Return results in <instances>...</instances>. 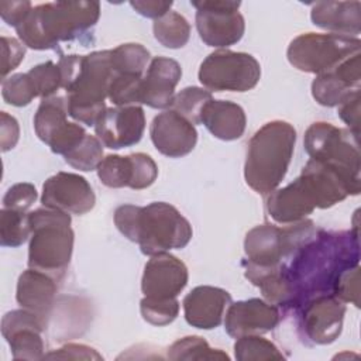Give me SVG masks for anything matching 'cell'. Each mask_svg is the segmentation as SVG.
Wrapping results in <instances>:
<instances>
[{
	"label": "cell",
	"mask_w": 361,
	"mask_h": 361,
	"mask_svg": "<svg viewBox=\"0 0 361 361\" xmlns=\"http://www.w3.org/2000/svg\"><path fill=\"white\" fill-rule=\"evenodd\" d=\"M338 116L350 127V131L358 137L360 128V90L350 94L338 104Z\"/></svg>",
	"instance_id": "obj_44"
},
{
	"label": "cell",
	"mask_w": 361,
	"mask_h": 361,
	"mask_svg": "<svg viewBox=\"0 0 361 361\" xmlns=\"http://www.w3.org/2000/svg\"><path fill=\"white\" fill-rule=\"evenodd\" d=\"M295 141V128L282 120L269 121L255 131L244 165L247 185L262 195L274 192L288 172Z\"/></svg>",
	"instance_id": "obj_4"
},
{
	"label": "cell",
	"mask_w": 361,
	"mask_h": 361,
	"mask_svg": "<svg viewBox=\"0 0 361 361\" xmlns=\"http://www.w3.org/2000/svg\"><path fill=\"white\" fill-rule=\"evenodd\" d=\"M182 76L180 65L166 56H155L141 80V103L154 109L169 107Z\"/></svg>",
	"instance_id": "obj_24"
},
{
	"label": "cell",
	"mask_w": 361,
	"mask_h": 361,
	"mask_svg": "<svg viewBox=\"0 0 361 361\" xmlns=\"http://www.w3.org/2000/svg\"><path fill=\"white\" fill-rule=\"evenodd\" d=\"M63 158L75 169L83 172L97 169L103 159V144L97 137L86 134L75 148L63 155Z\"/></svg>",
	"instance_id": "obj_34"
},
{
	"label": "cell",
	"mask_w": 361,
	"mask_h": 361,
	"mask_svg": "<svg viewBox=\"0 0 361 361\" xmlns=\"http://www.w3.org/2000/svg\"><path fill=\"white\" fill-rule=\"evenodd\" d=\"M97 176L107 188H131L138 190L155 182L158 166L144 152H135L127 157L107 155L97 166Z\"/></svg>",
	"instance_id": "obj_14"
},
{
	"label": "cell",
	"mask_w": 361,
	"mask_h": 361,
	"mask_svg": "<svg viewBox=\"0 0 361 361\" xmlns=\"http://www.w3.org/2000/svg\"><path fill=\"white\" fill-rule=\"evenodd\" d=\"M357 138L350 130L317 121L306 130L303 142L310 159L330 165L341 172L353 185L361 188Z\"/></svg>",
	"instance_id": "obj_7"
},
{
	"label": "cell",
	"mask_w": 361,
	"mask_h": 361,
	"mask_svg": "<svg viewBox=\"0 0 361 361\" xmlns=\"http://www.w3.org/2000/svg\"><path fill=\"white\" fill-rule=\"evenodd\" d=\"M142 76L133 73H114L107 97L116 106H138L141 103Z\"/></svg>",
	"instance_id": "obj_36"
},
{
	"label": "cell",
	"mask_w": 361,
	"mask_h": 361,
	"mask_svg": "<svg viewBox=\"0 0 361 361\" xmlns=\"http://www.w3.org/2000/svg\"><path fill=\"white\" fill-rule=\"evenodd\" d=\"M0 117H1V130H0L1 151L6 152V151L14 148V145L17 144L18 135H20V128H18L17 120L13 116L7 114L6 111H1Z\"/></svg>",
	"instance_id": "obj_48"
},
{
	"label": "cell",
	"mask_w": 361,
	"mask_h": 361,
	"mask_svg": "<svg viewBox=\"0 0 361 361\" xmlns=\"http://www.w3.org/2000/svg\"><path fill=\"white\" fill-rule=\"evenodd\" d=\"M44 358H62V360H102L103 357L89 345L85 344H66L49 354H45Z\"/></svg>",
	"instance_id": "obj_43"
},
{
	"label": "cell",
	"mask_w": 361,
	"mask_h": 361,
	"mask_svg": "<svg viewBox=\"0 0 361 361\" xmlns=\"http://www.w3.org/2000/svg\"><path fill=\"white\" fill-rule=\"evenodd\" d=\"M97 138L110 149L137 144L145 130V114L140 106H116L103 111L94 124Z\"/></svg>",
	"instance_id": "obj_17"
},
{
	"label": "cell",
	"mask_w": 361,
	"mask_h": 361,
	"mask_svg": "<svg viewBox=\"0 0 361 361\" xmlns=\"http://www.w3.org/2000/svg\"><path fill=\"white\" fill-rule=\"evenodd\" d=\"M149 135L155 148L169 158L188 155L197 142L195 126L171 109L154 117Z\"/></svg>",
	"instance_id": "obj_20"
},
{
	"label": "cell",
	"mask_w": 361,
	"mask_h": 361,
	"mask_svg": "<svg viewBox=\"0 0 361 361\" xmlns=\"http://www.w3.org/2000/svg\"><path fill=\"white\" fill-rule=\"evenodd\" d=\"M56 279L45 272L30 268L17 282L16 299L18 305L47 320L56 295Z\"/></svg>",
	"instance_id": "obj_26"
},
{
	"label": "cell",
	"mask_w": 361,
	"mask_h": 361,
	"mask_svg": "<svg viewBox=\"0 0 361 361\" xmlns=\"http://www.w3.org/2000/svg\"><path fill=\"white\" fill-rule=\"evenodd\" d=\"M41 202L45 207L72 214H85L96 203L90 183L78 173L58 172L42 186Z\"/></svg>",
	"instance_id": "obj_15"
},
{
	"label": "cell",
	"mask_w": 361,
	"mask_h": 361,
	"mask_svg": "<svg viewBox=\"0 0 361 361\" xmlns=\"http://www.w3.org/2000/svg\"><path fill=\"white\" fill-rule=\"evenodd\" d=\"M360 45L358 37L306 32L290 41L286 55L290 65L296 69L320 75L360 52Z\"/></svg>",
	"instance_id": "obj_9"
},
{
	"label": "cell",
	"mask_w": 361,
	"mask_h": 361,
	"mask_svg": "<svg viewBox=\"0 0 361 361\" xmlns=\"http://www.w3.org/2000/svg\"><path fill=\"white\" fill-rule=\"evenodd\" d=\"M25 45L16 38L1 37V78L6 76L16 69L20 62L24 59Z\"/></svg>",
	"instance_id": "obj_42"
},
{
	"label": "cell",
	"mask_w": 361,
	"mask_h": 361,
	"mask_svg": "<svg viewBox=\"0 0 361 361\" xmlns=\"http://www.w3.org/2000/svg\"><path fill=\"white\" fill-rule=\"evenodd\" d=\"M113 75L111 49L83 55L80 73L66 90L69 116L86 126H94L106 110L104 99Z\"/></svg>",
	"instance_id": "obj_6"
},
{
	"label": "cell",
	"mask_w": 361,
	"mask_h": 361,
	"mask_svg": "<svg viewBox=\"0 0 361 361\" xmlns=\"http://www.w3.org/2000/svg\"><path fill=\"white\" fill-rule=\"evenodd\" d=\"M245 113L241 106L227 100H209L200 113L203 124L216 138L233 141L240 138L245 130Z\"/></svg>",
	"instance_id": "obj_28"
},
{
	"label": "cell",
	"mask_w": 361,
	"mask_h": 361,
	"mask_svg": "<svg viewBox=\"0 0 361 361\" xmlns=\"http://www.w3.org/2000/svg\"><path fill=\"white\" fill-rule=\"evenodd\" d=\"M31 235L28 213L11 209L0 212V244L3 247H20Z\"/></svg>",
	"instance_id": "obj_30"
},
{
	"label": "cell",
	"mask_w": 361,
	"mask_h": 361,
	"mask_svg": "<svg viewBox=\"0 0 361 361\" xmlns=\"http://www.w3.org/2000/svg\"><path fill=\"white\" fill-rule=\"evenodd\" d=\"M314 209L313 199L300 176L288 186L271 192L267 200L269 216L279 224L302 221Z\"/></svg>",
	"instance_id": "obj_25"
},
{
	"label": "cell",
	"mask_w": 361,
	"mask_h": 361,
	"mask_svg": "<svg viewBox=\"0 0 361 361\" xmlns=\"http://www.w3.org/2000/svg\"><path fill=\"white\" fill-rule=\"evenodd\" d=\"M212 99V93L207 89L189 86L173 96L169 109L176 111L195 126L200 124L202 109Z\"/></svg>",
	"instance_id": "obj_33"
},
{
	"label": "cell",
	"mask_w": 361,
	"mask_h": 361,
	"mask_svg": "<svg viewBox=\"0 0 361 361\" xmlns=\"http://www.w3.org/2000/svg\"><path fill=\"white\" fill-rule=\"evenodd\" d=\"M28 267L59 281L66 272L73 250L71 216L62 210L41 207L28 213Z\"/></svg>",
	"instance_id": "obj_5"
},
{
	"label": "cell",
	"mask_w": 361,
	"mask_h": 361,
	"mask_svg": "<svg viewBox=\"0 0 361 361\" xmlns=\"http://www.w3.org/2000/svg\"><path fill=\"white\" fill-rule=\"evenodd\" d=\"M140 310L145 322L154 326H165L176 319L179 313V302L176 298L155 299L144 296L140 302Z\"/></svg>",
	"instance_id": "obj_37"
},
{
	"label": "cell",
	"mask_w": 361,
	"mask_h": 361,
	"mask_svg": "<svg viewBox=\"0 0 361 361\" xmlns=\"http://www.w3.org/2000/svg\"><path fill=\"white\" fill-rule=\"evenodd\" d=\"M130 6L141 16L149 18H161L166 13H169L172 7V1H161V0H137L130 1Z\"/></svg>",
	"instance_id": "obj_47"
},
{
	"label": "cell",
	"mask_w": 361,
	"mask_h": 361,
	"mask_svg": "<svg viewBox=\"0 0 361 361\" xmlns=\"http://www.w3.org/2000/svg\"><path fill=\"white\" fill-rule=\"evenodd\" d=\"M299 329L314 344L334 341L343 329L345 305L331 293L314 295L299 306Z\"/></svg>",
	"instance_id": "obj_13"
},
{
	"label": "cell",
	"mask_w": 361,
	"mask_h": 361,
	"mask_svg": "<svg viewBox=\"0 0 361 361\" xmlns=\"http://www.w3.org/2000/svg\"><path fill=\"white\" fill-rule=\"evenodd\" d=\"M169 360H228V355L212 348L206 340L197 336H188L176 340L168 350Z\"/></svg>",
	"instance_id": "obj_32"
},
{
	"label": "cell",
	"mask_w": 361,
	"mask_h": 361,
	"mask_svg": "<svg viewBox=\"0 0 361 361\" xmlns=\"http://www.w3.org/2000/svg\"><path fill=\"white\" fill-rule=\"evenodd\" d=\"M32 6L30 1H0V16L8 24L17 28L30 14Z\"/></svg>",
	"instance_id": "obj_45"
},
{
	"label": "cell",
	"mask_w": 361,
	"mask_h": 361,
	"mask_svg": "<svg viewBox=\"0 0 361 361\" xmlns=\"http://www.w3.org/2000/svg\"><path fill=\"white\" fill-rule=\"evenodd\" d=\"M47 320L27 310L18 309L6 313L1 319V334L8 341L14 360L44 358V341L41 331Z\"/></svg>",
	"instance_id": "obj_16"
},
{
	"label": "cell",
	"mask_w": 361,
	"mask_h": 361,
	"mask_svg": "<svg viewBox=\"0 0 361 361\" xmlns=\"http://www.w3.org/2000/svg\"><path fill=\"white\" fill-rule=\"evenodd\" d=\"M360 1H319L313 4L310 18L314 25L341 34L357 37L361 24Z\"/></svg>",
	"instance_id": "obj_27"
},
{
	"label": "cell",
	"mask_w": 361,
	"mask_h": 361,
	"mask_svg": "<svg viewBox=\"0 0 361 361\" xmlns=\"http://www.w3.org/2000/svg\"><path fill=\"white\" fill-rule=\"evenodd\" d=\"M37 200V189L34 185L21 182L13 185L3 197V207L17 212H27Z\"/></svg>",
	"instance_id": "obj_41"
},
{
	"label": "cell",
	"mask_w": 361,
	"mask_h": 361,
	"mask_svg": "<svg viewBox=\"0 0 361 361\" xmlns=\"http://www.w3.org/2000/svg\"><path fill=\"white\" fill-rule=\"evenodd\" d=\"M155 39L166 48H182L189 41L190 25L188 20L176 13L169 11L161 18H157L152 25Z\"/></svg>",
	"instance_id": "obj_29"
},
{
	"label": "cell",
	"mask_w": 361,
	"mask_h": 361,
	"mask_svg": "<svg viewBox=\"0 0 361 361\" xmlns=\"http://www.w3.org/2000/svg\"><path fill=\"white\" fill-rule=\"evenodd\" d=\"M114 224L128 240L137 243L145 255L183 248L192 238V226L180 212L165 202L147 206L123 204L114 212Z\"/></svg>",
	"instance_id": "obj_2"
},
{
	"label": "cell",
	"mask_w": 361,
	"mask_h": 361,
	"mask_svg": "<svg viewBox=\"0 0 361 361\" xmlns=\"http://www.w3.org/2000/svg\"><path fill=\"white\" fill-rule=\"evenodd\" d=\"M331 295L341 302H350L354 306H360V265L344 269L336 279Z\"/></svg>",
	"instance_id": "obj_40"
},
{
	"label": "cell",
	"mask_w": 361,
	"mask_h": 361,
	"mask_svg": "<svg viewBox=\"0 0 361 361\" xmlns=\"http://www.w3.org/2000/svg\"><path fill=\"white\" fill-rule=\"evenodd\" d=\"M231 303L227 290L216 286L202 285L192 289L183 299V312L186 322L203 330L217 327L224 316V310Z\"/></svg>",
	"instance_id": "obj_23"
},
{
	"label": "cell",
	"mask_w": 361,
	"mask_h": 361,
	"mask_svg": "<svg viewBox=\"0 0 361 361\" xmlns=\"http://www.w3.org/2000/svg\"><path fill=\"white\" fill-rule=\"evenodd\" d=\"M360 52L348 56L334 69L320 73L312 83V94L322 106H338L350 94L360 90Z\"/></svg>",
	"instance_id": "obj_21"
},
{
	"label": "cell",
	"mask_w": 361,
	"mask_h": 361,
	"mask_svg": "<svg viewBox=\"0 0 361 361\" xmlns=\"http://www.w3.org/2000/svg\"><path fill=\"white\" fill-rule=\"evenodd\" d=\"M83 63V55H63L61 56L58 66L61 71L62 89L68 90L78 79Z\"/></svg>",
	"instance_id": "obj_46"
},
{
	"label": "cell",
	"mask_w": 361,
	"mask_h": 361,
	"mask_svg": "<svg viewBox=\"0 0 361 361\" xmlns=\"http://www.w3.org/2000/svg\"><path fill=\"white\" fill-rule=\"evenodd\" d=\"M149 61V52L141 44H121L111 49V66L114 73H133L142 76Z\"/></svg>",
	"instance_id": "obj_31"
},
{
	"label": "cell",
	"mask_w": 361,
	"mask_h": 361,
	"mask_svg": "<svg viewBox=\"0 0 361 361\" xmlns=\"http://www.w3.org/2000/svg\"><path fill=\"white\" fill-rule=\"evenodd\" d=\"M314 207L327 209L344 200L350 195H358L361 188L353 185L341 172L320 161L310 159L302 173Z\"/></svg>",
	"instance_id": "obj_18"
},
{
	"label": "cell",
	"mask_w": 361,
	"mask_h": 361,
	"mask_svg": "<svg viewBox=\"0 0 361 361\" xmlns=\"http://www.w3.org/2000/svg\"><path fill=\"white\" fill-rule=\"evenodd\" d=\"M288 227L261 224L245 235L244 250L247 261L258 267H274L293 255L298 248L314 237L316 228L310 220H302Z\"/></svg>",
	"instance_id": "obj_8"
},
{
	"label": "cell",
	"mask_w": 361,
	"mask_h": 361,
	"mask_svg": "<svg viewBox=\"0 0 361 361\" xmlns=\"http://www.w3.org/2000/svg\"><path fill=\"white\" fill-rule=\"evenodd\" d=\"M188 283V268L176 257L161 252L152 255L145 264L141 290L147 298L171 299Z\"/></svg>",
	"instance_id": "obj_19"
},
{
	"label": "cell",
	"mask_w": 361,
	"mask_h": 361,
	"mask_svg": "<svg viewBox=\"0 0 361 361\" xmlns=\"http://www.w3.org/2000/svg\"><path fill=\"white\" fill-rule=\"evenodd\" d=\"M97 1H56L32 7L27 18L16 28L18 38L32 49H51L61 41H71L89 31L97 23Z\"/></svg>",
	"instance_id": "obj_3"
},
{
	"label": "cell",
	"mask_w": 361,
	"mask_h": 361,
	"mask_svg": "<svg viewBox=\"0 0 361 361\" xmlns=\"http://www.w3.org/2000/svg\"><path fill=\"white\" fill-rule=\"evenodd\" d=\"M1 94L6 103L23 107L37 97L35 87L28 73H16L1 80Z\"/></svg>",
	"instance_id": "obj_38"
},
{
	"label": "cell",
	"mask_w": 361,
	"mask_h": 361,
	"mask_svg": "<svg viewBox=\"0 0 361 361\" xmlns=\"http://www.w3.org/2000/svg\"><path fill=\"white\" fill-rule=\"evenodd\" d=\"M27 73L35 87L37 96L42 99L55 96L56 90L62 87L59 66L52 61H47L44 63L35 65Z\"/></svg>",
	"instance_id": "obj_39"
},
{
	"label": "cell",
	"mask_w": 361,
	"mask_h": 361,
	"mask_svg": "<svg viewBox=\"0 0 361 361\" xmlns=\"http://www.w3.org/2000/svg\"><path fill=\"white\" fill-rule=\"evenodd\" d=\"M68 100L62 96L42 99L34 116L35 134L55 154L65 155L86 135L78 123L68 121Z\"/></svg>",
	"instance_id": "obj_12"
},
{
	"label": "cell",
	"mask_w": 361,
	"mask_h": 361,
	"mask_svg": "<svg viewBox=\"0 0 361 361\" xmlns=\"http://www.w3.org/2000/svg\"><path fill=\"white\" fill-rule=\"evenodd\" d=\"M190 4L196 8V28L206 45L224 48L243 38L245 23L238 13L240 1L195 0Z\"/></svg>",
	"instance_id": "obj_11"
},
{
	"label": "cell",
	"mask_w": 361,
	"mask_h": 361,
	"mask_svg": "<svg viewBox=\"0 0 361 361\" xmlns=\"http://www.w3.org/2000/svg\"><path fill=\"white\" fill-rule=\"evenodd\" d=\"M358 234L351 231L316 233L293 254L286 267L299 306L307 298L331 293L337 276L358 264Z\"/></svg>",
	"instance_id": "obj_1"
},
{
	"label": "cell",
	"mask_w": 361,
	"mask_h": 361,
	"mask_svg": "<svg viewBox=\"0 0 361 361\" xmlns=\"http://www.w3.org/2000/svg\"><path fill=\"white\" fill-rule=\"evenodd\" d=\"M259 78L261 66L252 55L230 49L212 52L199 68V80L209 92H247Z\"/></svg>",
	"instance_id": "obj_10"
},
{
	"label": "cell",
	"mask_w": 361,
	"mask_h": 361,
	"mask_svg": "<svg viewBox=\"0 0 361 361\" xmlns=\"http://www.w3.org/2000/svg\"><path fill=\"white\" fill-rule=\"evenodd\" d=\"M234 353L235 358L240 361L283 360L282 353H279L274 343L257 334L238 337L234 344Z\"/></svg>",
	"instance_id": "obj_35"
},
{
	"label": "cell",
	"mask_w": 361,
	"mask_h": 361,
	"mask_svg": "<svg viewBox=\"0 0 361 361\" xmlns=\"http://www.w3.org/2000/svg\"><path fill=\"white\" fill-rule=\"evenodd\" d=\"M279 322L278 309L262 299H248L230 303L226 312L224 329L231 337L267 333Z\"/></svg>",
	"instance_id": "obj_22"
}]
</instances>
